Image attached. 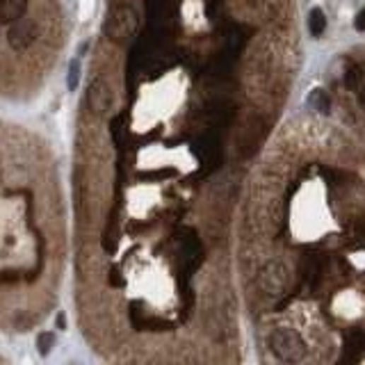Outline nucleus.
I'll return each instance as SVG.
<instances>
[{"label":"nucleus","mask_w":365,"mask_h":365,"mask_svg":"<svg viewBox=\"0 0 365 365\" xmlns=\"http://www.w3.org/2000/svg\"><path fill=\"white\" fill-rule=\"evenodd\" d=\"M267 347L279 361L286 363H297L306 357V342L301 340L297 331H292L288 327L274 329L267 336Z\"/></svg>","instance_id":"1"},{"label":"nucleus","mask_w":365,"mask_h":365,"mask_svg":"<svg viewBox=\"0 0 365 365\" xmlns=\"http://www.w3.org/2000/svg\"><path fill=\"white\" fill-rule=\"evenodd\" d=\"M87 103H89L91 110H94V115H98V117H105L110 110H112L115 96H112V89H110V85L105 83L103 78H96L94 83L89 85Z\"/></svg>","instance_id":"2"},{"label":"nucleus","mask_w":365,"mask_h":365,"mask_svg":"<svg viewBox=\"0 0 365 365\" xmlns=\"http://www.w3.org/2000/svg\"><path fill=\"white\" fill-rule=\"evenodd\" d=\"M37 39V23L30 18H18L7 28V42L14 50H25Z\"/></svg>","instance_id":"3"},{"label":"nucleus","mask_w":365,"mask_h":365,"mask_svg":"<svg viewBox=\"0 0 365 365\" xmlns=\"http://www.w3.org/2000/svg\"><path fill=\"white\" fill-rule=\"evenodd\" d=\"M260 283H262V288H265L267 292L277 295V292H281L283 288H286V283H288L286 267H283L281 262H267L265 270L260 272Z\"/></svg>","instance_id":"4"},{"label":"nucleus","mask_w":365,"mask_h":365,"mask_svg":"<svg viewBox=\"0 0 365 365\" xmlns=\"http://www.w3.org/2000/svg\"><path fill=\"white\" fill-rule=\"evenodd\" d=\"M135 23H137L135 12H133V9L124 7V9H119L112 18H110V33H112L115 39H124L135 30Z\"/></svg>","instance_id":"5"},{"label":"nucleus","mask_w":365,"mask_h":365,"mask_svg":"<svg viewBox=\"0 0 365 365\" xmlns=\"http://www.w3.org/2000/svg\"><path fill=\"white\" fill-rule=\"evenodd\" d=\"M28 12V0H3L0 5V21L5 25H12L18 18H23Z\"/></svg>","instance_id":"6"},{"label":"nucleus","mask_w":365,"mask_h":365,"mask_svg":"<svg viewBox=\"0 0 365 365\" xmlns=\"http://www.w3.org/2000/svg\"><path fill=\"white\" fill-rule=\"evenodd\" d=\"M308 30L313 37H322L324 30H327V16L320 7H313L311 14H308Z\"/></svg>","instance_id":"7"},{"label":"nucleus","mask_w":365,"mask_h":365,"mask_svg":"<svg viewBox=\"0 0 365 365\" xmlns=\"http://www.w3.org/2000/svg\"><path fill=\"white\" fill-rule=\"evenodd\" d=\"M37 347H39V352L46 354L55 347V333H50V331H44V333H39V338H37Z\"/></svg>","instance_id":"8"},{"label":"nucleus","mask_w":365,"mask_h":365,"mask_svg":"<svg viewBox=\"0 0 365 365\" xmlns=\"http://www.w3.org/2000/svg\"><path fill=\"white\" fill-rule=\"evenodd\" d=\"M78 80H80V62L74 59V62L69 64V76H66V87L74 91L78 87Z\"/></svg>","instance_id":"9"},{"label":"nucleus","mask_w":365,"mask_h":365,"mask_svg":"<svg viewBox=\"0 0 365 365\" xmlns=\"http://www.w3.org/2000/svg\"><path fill=\"white\" fill-rule=\"evenodd\" d=\"M311 103L315 105V108L320 110V112H324V115L329 112V98L324 96V91H322V89H315V91H313V96H311Z\"/></svg>","instance_id":"10"},{"label":"nucleus","mask_w":365,"mask_h":365,"mask_svg":"<svg viewBox=\"0 0 365 365\" xmlns=\"http://www.w3.org/2000/svg\"><path fill=\"white\" fill-rule=\"evenodd\" d=\"M361 83V74H359V69H349L347 74H344V85L352 87V89H357Z\"/></svg>","instance_id":"11"},{"label":"nucleus","mask_w":365,"mask_h":365,"mask_svg":"<svg viewBox=\"0 0 365 365\" xmlns=\"http://www.w3.org/2000/svg\"><path fill=\"white\" fill-rule=\"evenodd\" d=\"M354 28H357L359 33H365V9H361L357 18H354Z\"/></svg>","instance_id":"12"},{"label":"nucleus","mask_w":365,"mask_h":365,"mask_svg":"<svg viewBox=\"0 0 365 365\" xmlns=\"http://www.w3.org/2000/svg\"><path fill=\"white\" fill-rule=\"evenodd\" d=\"M361 105H363V108H365V89H363V91H361Z\"/></svg>","instance_id":"13"}]
</instances>
